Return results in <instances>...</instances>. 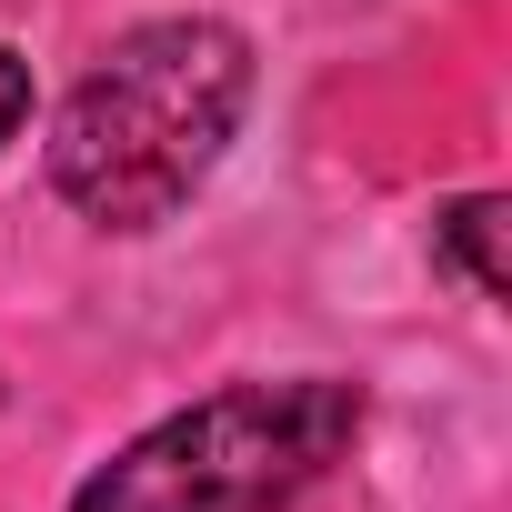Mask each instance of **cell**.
<instances>
[{
    "mask_svg": "<svg viewBox=\"0 0 512 512\" xmlns=\"http://www.w3.org/2000/svg\"><path fill=\"white\" fill-rule=\"evenodd\" d=\"M241 101H251V41L231 21H141L61 101L51 181L101 231H151L201 191Z\"/></svg>",
    "mask_w": 512,
    "mask_h": 512,
    "instance_id": "obj_1",
    "label": "cell"
},
{
    "mask_svg": "<svg viewBox=\"0 0 512 512\" xmlns=\"http://www.w3.org/2000/svg\"><path fill=\"white\" fill-rule=\"evenodd\" d=\"M352 432H362V392L332 372L231 382L151 422L131 452H111L71 492V512H282L352 452Z\"/></svg>",
    "mask_w": 512,
    "mask_h": 512,
    "instance_id": "obj_2",
    "label": "cell"
},
{
    "mask_svg": "<svg viewBox=\"0 0 512 512\" xmlns=\"http://www.w3.org/2000/svg\"><path fill=\"white\" fill-rule=\"evenodd\" d=\"M442 251L472 272V292H482V302H502V201H492V191H472V201H452V211H442Z\"/></svg>",
    "mask_w": 512,
    "mask_h": 512,
    "instance_id": "obj_3",
    "label": "cell"
},
{
    "mask_svg": "<svg viewBox=\"0 0 512 512\" xmlns=\"http://www.w3.org/2000/svg\"><path fill=\"white\" fill-rule=\"evenodd\" d=\"M21 121H31V71H21L11 51H0V141H11Z\"/></svg>",
    "mask_w": 512,
    "mask_h": 512,
    "instance_id": "obj_4",
    "label": "cell"
}]
</instances>
